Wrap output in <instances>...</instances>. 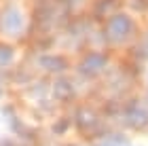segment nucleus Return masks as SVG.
I'll list each match as a JSON object with an SVG mask.
<instances>
[{
    "label": "nucleus",
    "mask_w": 148,
    "mask_h": 146,
    "mask_svg": "<svg viewBox=\"0 0 148 146\" xmlns=\"http://www.w3.org/2000/svg\"><path fill=\"white\" fill-rule=\"evenodd\" d=\"M11 57H13V53H11V49H0V64H9L11 62Z\"/></svg>",
    "instance_id": "423d86ee"
},
{
    "label": "nucleus",
    "mask_w": 148,
    "mask_h": 146,
    "mask_svg": "<svg viewBox=\"0 0 148 146\" xmlns=\"http://www.w3.org/2000/svg\"><path fill=\"white\" fill-rule=\"evenodd\" d=\"M42 66L45 68H53V70H59L62 68V62H59V59H55V57H42Z\"/></svg>",
    "instance_id": "39448f33"
},
{
    "label": "nucleus",
    "mask_w": 148,
    "mask_h": 146,
    "mask_svg": "<svg viewBox=\"0 0 148 146\" xmlns=\"http://www.w3.org/2000/svg\"><path fill=\"white\" fill-rule=\"evenodd\" d=\"M131 32V21L125 15H114L108 23V34L114 40H123V38Z\"/></svg>",
    "instance_id": "f257e3e1"
},
{
    "label": "nucleus",
    "mask_w": 148,
    "mask_h": 146,
    "mask_svg": "<svg viewBox=\"0 0 148 146\" xmlns=\"http://www.w3.org/2000/svg\"><path fill=\"white\" fill-rule=\"evenodd\" d=\"M104 64H106V59H104V55H89L83 62V72H89V74H95V72L99 70V68H104Z\"/></svg>",
    "instance_id": "7ed1b4c3"
},
{
    "label": "nucleus",
    "mask_w": 148,
    "mask_h": 146,
    "mask_svg": "<svg viewBox=\"0 0 148 146\" xmlns=\"http://www.w3.org/2000/svg\"><path fill=\"white\" fill-rule=\"evenodd\" d=\"M2 28H4L6 34L17 36L19 32H21V28H23V17H21V13H19L17 9L6 11L4 17H2Z\"/></svg>",
    "instance_id": "f03ea898"
},
{
    "label": "nucleus",
    "mask_w": 148,
    "mask_h": 146,
    "mask_svg": "<svg viewBox=\"0 0 148 146\" xmlns=\"http://www.w3.org/2000/svg\"><path fill=\"white\" fill-rule=\"evenodd\" d=\"M104 146H108V144H104Z\"/></svg>",
    "instance_id": "0eeeda50"
},
{
    "label": "nucleus",
    "mask_w": 148,
    "mask_h": 146,
    "mask_svg": "<svg viewBox=\"0 0 148 146\" xmlns=\"http://www.w3.org/2000/svg\"><path fill=\"white\" fill-rule=\"evenodd\" d=\"M146 121H148V112L146 110H136V112L129 114V123L131 125H144Z\"/></svg>",
    "instance_id": "20e7f679"
}]
</instances>
